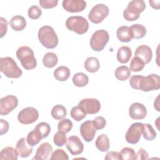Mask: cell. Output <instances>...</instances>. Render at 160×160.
I'll use <instances>...</instances> for the list:
<instances>
[{
    "instance_id": "d6a6232c",
    "label": "cell",
    "mask_w": 160,
    "mask_h": 160,
    "mask_svg": "<svg viewBox=\"0 0 160 160\" xmlns=\"http://www.w3.org/2000/svg\"><path fill=\"white\" fill-rule=\"evenodd\" d=\"M142 134L146 141H152L156 137V132L152 126L148 123L143 124Z\"/></svg>"
},
{
    "instance_id": "4fadbf2b",
    "label": "cell",
    "mask_w": 160,
    "mask_h": 160,
    "mask_svg": "<svg viewBox=\"0 0 160 160\" xmlns=\"http://www.w3.org/2000/svg\"><path fill=\"white\" fill-rule=\"evenodd\" d=\"M66 148L73 156L81 154L84 149V144L76 136H71L68 138L66 142Z\"/></svg>"
},
{
    "instance_id": "52a82bcc",
    "label": "cell",
    "mask_w": 160,
    "mask_h": 160,
    "mask_svg": "<svg viewBox=\"0 0 160 160\" xmlns=\"http://www.w3.org/2000/svg\"><path fill=\"white\" fill-rule=\"evenodd\" d=\"M109 39L108 31L99 29L95 31L90 39V46L95 51H101L105 48Z\"/></svg>"
},
{
    "instance_id": "8992f818",
    "label": "cell",
    "mask_w": 160,
    "mask_h": 160,
    "mask_svg": "<svg viewBox=\"0 0 160 160\" xmlns=\"http://www.w3.org/2000/svg\"><path fill=\"white\" fill-rule=\"evenodd\" d=\"M66 28L76 34L81 35L86 33L89 29L88 20L82 16H70L66 21Z\"/></svg>"
},
{
    "instance_id": "b9f144b4",
    "label": "cell",
    "mask_w": 160,
    "mask_h": 160,
    "mask_svg": "<svg viewBox=\"0 0 160 160\" xmlns=\"http://www.w3.org/2000/svg\"><path fill=\"white\" fill-rule=\"evenodd\" d=\"M92 122V124L96 130H101L103 129L106 125V120L102 116H97Z\"/></svg>"
},
{
    "instance_id": "9c48e42d",
    "label": "cell",
    "mask_w": 160,
    "mask_h": 160,
    "mask_svg": "<svg viewBox=\"0 0 160 160\" xmlns=\"http://www.w3.org/2000/svg\"><path fill=\"white\" fill-rule=\"evenodd\" d=\"M39 118L38 110L33 107L22 109L18 115V121L23 124H29L36 122Z\"/></svg>"
},
{
    "instance_id": "e575fe53",
    "label": "cell",
    "mask_w": 160,
    "mask_h": 160,
    "mask_svg": "<svg viewBox=\"0 0 160 160\" xmlns=\"http://www.w3.org/2000/svg\"><path fill=\"white\" fill-rule=\"evenodd\" d=\"M121 160H134L136 157V152L134 150L129 147L122 148L119 152Z\"/></svg>"
},
{
    "instance_id": "ab89813d",
    "label": "cell",
    "mask_w": 160,
    "mask_h": 160,
    "mask_svg": "<svg viewBox=\"0 0 160 160\" xmlns=\"http://www.w3.org/2000/svg\"><path fill=\"white\" fill-rule=\"evenodd\" d=\"M28 14L29 18L32 19H37L41 16L42 10L38 6L34 5L28 9Z\"/></svg>"
},
{
    "instance_id": "3957f363",
    "label": "cell",
    "mask_w": 160,
    "mask_h": 160,
    "mask_svg": "<svg viewBox=\"0 0 160 160\" xmlns=\"http://www.w3.org/2000/svg\"><path fill=\"white\" fill-rule=\"evenodd\" d=\"M16 56L22 67L26 70L33 69L37 66L34 51L28 46H24L19 48L16 51Z\"/></svg>"
},
{
    "instance_id": "7dc6e473",
    "label": "cell",
    "mask_w": 160,
    "mask_h": 160,
    "mask_svg": "<svg viewBox=\"0 0 160 160\" xmlns=\"http://www.w3.org/2000/svg\"><path fill=\"white\" fill-rule=\"evenodd\" d=\"M104 159L106 160H119L120 159L119 152L117 151H109L106 154Z\"/></svg>"
},
{
    "instance_id": "5bb4252c",
    "label": "cell",
    "mask_w": 160,
    "mask_h": 160,
    "mask_svg": "<svg viewBox=\"0 0 160 160\" xmlns=\"http://www.w3.org/2000/svg\"><path fill=\"white\" fill-rule=\"evenodd\" d=\"M62 5L68 12H79L86 8V2L83 0H64Z\"/></svg>"
},
{
    "instance_id": "8d00e7d4",
    "label": "cell",
    "mask_w": 160,
    "mask_h": 160,
    "mask_svg": "<svg viewBox=\"0 0 160 160\" xmlns=\"http://www.w3.org/2000/svg\"><path fill=\"white\" fill-rule=\"evenodd\" d=\"M144 62L138 57L134 56L130 62V70L133 72L141 71L144 68Z\"/></svg>"
},
{
    "instance_id": "4dcf8cb0",
    "label": "cell",
    "mask_w": 160,
    "mask_h": 160,
    "mask_svg": "<svg viewBox=\"0 0 160 160\" xmlns=\"http://www.w3.org/2000/svg\"><path fill=\"white\" fill-rule=\"evenodd\" d=\"M51 116L56 120H61L64 119L67 114V110L64 106L61 104L55 105L51 109Z\"/></svg>"
},
{
    "instance_id": "d590c367",
    "label": "cell",
    "mask_w": 160,
    "mask_h": 160,
    "mask_svg": "<svg viewBox=\"0 0 160 160\" xmlns=\"http://www.w3.org/2000/svg\"><path fill=\"white\" fill-rule=\"evenodd\" d=\"M73 124L71 120L69 119L65 118L61 120L58 124V131L68 133L69 132L72 128Z\"/></svg>"
},
{
    "instance_id": "4316f807",
    "label": "cell",
    "mask_w": 160,
    "mask_h": 160,
    "mask_svg": "<svg viewBox=\"0 0 160 160\" xmlns=\"http://www.w3.org/2000/svg\"><path fill=\"white\" fill-rule=\"evenodd\" d=\"M130 30L132 33V38L139 39L145 36L146 34V28L140 24H134L129 27Z\"/></svg>"
},
{
    "instance_id": "ba28073f",
    "label": "cell",
    "mask_w": 160,
    "mask_h": 160,
    "mask_svg": "<svg viewBox=\"0 0 160 160\" xmlns=\"http://www.w3.org/2000/svg\"><path fill=\"white\" fill-rule=\"evenodd\" d=\"M109 12V8L104 4H98L94 6L88 14L90 21L94 24L101 22L108 15Z\"/></svg>"
},
{
    "instance_id": "bcb514c9",
    "label": "cell",
    "mask_w": 160,
    "mask_h": 160,
    "mask_svg": "<svg viewBox=\"0 0 160 160\" xmlns=\"http://www.w3.org/2000/svg\"><path fill=\"white\" fill-rule=\"evenodd\" d=\"M9 125L7 121L1 119H0V135L6 134L9 130Z\"/></svg>"
},
{
    "instance_id": "7402d4cb",
    "label": "cell",
    "mask_w": 160,
    "mask_h": 160,
    "mask_svg": "<svg viewBox=\"0 0 160 160\" xmlns=\"http://www.w3.org/2000/svg\"><path fill=\"white\" fill-rule=\"evenodd\" d=\"M9 24L12 29L16 31H22L26 26V21L25 18L20 15H16L11 18L9 21Z\"/></svg>"
},
{
    "instance_id": "d4e9b609",
    "label": "cell",
    "mask_w": 160,
    "mask_h": 160,
    "mask_svg": "<svg viewBox=\"0 0 160 160\" xmlns=\"http://www.w3.org/2000/svg\"><path fill=\"white\" fill-rule=\"evenodd\" d=\"M18 152L16 149L12 147L7 146L3 148L0 152V159L1 160L4 159H13L16 160L18 158Z\"/></svg>"
},
{
    "instance_id": "cb8c5ba5",
    "label": "cell",
    "mask_w": 160,
    "mask_h": 160,
    "mask_svg": "<svg viewBox=\"0 0 160 160\" xmlns=\"http://www.w3.org/2000/svg\"><path fill=\"white\" fill-rule=\"evenodd\" d=\"M70 74V70L68 67L61 66L54 70V77L59 81H65L69 78Z\"/></svg>"
},
{
    "instance_id": "836d02e7",
    "label": "cell",
    "mask_w": 160,
    "mask_h": 160,
    "mask_svg": "<svg viewBox=\"0 0 160 160\" xmlns=\"http://www.w3.org/2000/svg\"><path fill=\"white\" fill-rule=\"evenodd\" d=\"M86 114H87L85 111L79 106H74L70 111L71 116L76 121H80L86 118Z\"/></svg>"
},
{
    "instance_id": "7bdbcfd3",
    "label": "cell",
    "mask_w": 160,
    "mask_h": 160,
    "mask_svg": "<svg viewBox=\"0 0 160 160\" xmlns=\"http://www.w3.org/2000/svg\"><path fill=\"white\" fill-rule=\"evenodd\" d=\"M58 0H39V3L40 6L44 9H50L57 6Z\"/></svg>"
},
{
    "instance_id": "74e56055",
    "label": "cell",
    "mask_w": 160,
    "mask_h": 160,
    "mask_svg": "<svg viewBox=\"0 0 160 160\" xmlns=\"http://www.w3.org/2000/svg\"><path fill=\"white\" fill-rule=\"evenodd\" d=\"M53 142L57 146L62 147L67 142V136L66 135V133L58 131L56 132L53 137Z\"/></svg>"
},
{
    "instance_id": "60d3db41",
    "label": "cell",
    "mask_w": 160,
    "mask_h": 160,
    "mask_svg": "<svg viewBox=\"0 0 160 160\" xmlns=\"http://www.w3.org/2000/svg\"><path fill=\"white\" fill-rule=\"evenodd\" d=\"M50 159L51 160H56V159L68 160L69 157L67 153L63 149H57L52 153Z\"/></svg>"
},
{
    "instance_id": "e0dca14e",
    "label": "cell",
    "mask_w": 160,
    "mask_h": 160,
    "mask_svg": "<svg viewBox=\"0 0 160 160\" xmlns=\"http://www.w3.org/2000/svg\"><path fill=\"white\" fill-rule=\"evenodd\" d=\"M134 56L140 58L146 64L151 61L152 52L149 46L147 45H141L136 48L134 52Z\"/></svg>"
},
{
    "instance_id": "5b68a950",
    "label": "cell",
    "mask_w": 160,
    "mask_h": 160,
    "mask_svg": "<svg viewBox=\"0 0 160 160\" xmlns=\"http://www.w3.org/2000/svg\"><path fill=\"white\" fill-rule=\"evenodd\" d=\"M146 8L143 0H132L128 3L127 8L123 11V18L128 21H134L140 16V13Z\"/></svg>"
},
{
    "instance_id": "7c38bea8",
    "label": "cell",
    "mask_w": 160,
    "mask_h": 160,
    "mask_svg": "<svg viewBox=\"0 0 160 160\" xmlns=\"http://www.w3.org/2000/svg\"><path fill=\"white\" fill-rule=\"evenodd\" d=\"M78 106L81 107L86 114H94L98 113L101 109L99 101L95 98H86L79 102Z\"/></svg>"
},
{
    "instance_id": "f1b7e54d",
    "label": "cell",
    "mask_w": 160,
    "mask_h": 160,
    "mask_svg": "<svg viewBox=\"0 0 160 160\" xmlns=\"http://www.w3.org/2000/svg\"><path fill=\"white\" fill-rule=\"evenodd\" d=\"M58 61L57 55L52 52L46 53L42 58L43 65L48 68H52L54 67Z\"/></svg>"
},
{
    "instance_id": "f546056e",
    "label": "cell",
    "mask_w": 160,
    "mask_h": 160,
    "mask_svg": "<svg viewBox=\"0 0 160 160\" xmlns=\"http://www.w3.org/2000/svg\"><path fill=\"white\" fill-rule=\"evenodd\" d=\"M42 139V137L39 131L34 128L32 131L29 132L27 136L26 141L30 146H34L37 145Z\"/></svg>"
},
{
    "instance_id": "f35d334b",
    "label": "cell",
    "mask_w": 160,
    "mask_h": 160,
    "mask_svg": "<svg viewBox=\"0 0 160 160\" xmlns=\"http://www.w3.org/2000/svg\"><path fill=\"white\" fill-rule=\"evenodd\" d=\"M35 128L39 131L42 137V139L48 137L51 132L50 125L45 122H39L36 126Z\"/></svg>"
},
{
    "instance_id": "83f0119b",
    "label": "cell",
    "mask_w": 160,
    "mask_h": 160,
    "mask_svg": "<svg viewBox=\"0 0 160 160\" xmlns=\"http://www.w3.org/2000/svg\"><path fill=\"white\" fill-rule=\"evenodd\" d=\"M131 70L126 66H121L118 67L114 72V75L116 79L119 81H126L131 76Z\"/></svg>"
},
{
    "instance_id": "30bf717a",
    "label": "cell",
    "mask_w": 160,
    "mask_h": 160,
    "mask_svg": "<svg viewBox=\"0 0 160 160\" xmlns=\"http://www.w3.org/2000/svg\"><path fill=\"white\" fill-rule=\"evenodd\" d=\"M143 124L141 122L132 123L128 128L125 138L126 141L131 144H135L139 142L142 134Z\"/></svg>"
},
{
    "instance_id": "277c9868",
    "label": "cell",
    "mask_w": 160,
    "mask_h": 160,
    "mask_svg": "<svg viewBox=\"0 0 160 160\" xmlns=\"http://www.w3.org/2000/svg\"><path fill=\"white\" fill-rule=\"evenodd\" d=\"M0 71L9 78H19L22 74V70L11 57L0 58Z\"/></svg>"
},
{
    "instance_id": "9a60e30c",
    "label": "cell",
    "mask_w": 160,
    "mask_h": 160,
    "mask_svg": "<svg viewBox=\"0 0 160 160\" xmlns=\"http://www.w3.org/2000/svg\"><path fill=\"white\" fill-rule=\"evenodd\" d=\"M146 108L141 103L134 102L129 107V115L132 119H142L146 116Z\"/></svg>"
},
{
    "instance_id": "ac0fdd59",
    "label": "cell",
    "mask_w": 160,
    "mask_h": 160,
    "mask_svg": "<svg viewBox=\"0 0 160 160\" xmlns=\"http://www.w3.org/2000/svg\"><path fill=\"white\" fill-rule=\"evenodd\" d=\"M52 151V147L49 142L42 143L37 149L33 159L46 160L49 158Z\"/></svg>"
},
{
    "instance_id": "8fae6325",
    "label": "cell",
    "mask_w": 160,
    "mask_h": 160,
    "mask_svg": "<svg viewBox=\"0 0 160 160\" xmlns=\"http://www.w3.org/2000/svg\"><path fill=\"white\" fill-rule=\"evenodd\" d=\"M18 104V99L14 95H8L0 99V114L8 115L14 110Z\"/></svg>"
},
{
    "instance_id": "484cf974",
    "label": "cell",
    "mask_w": 160,
    "mask_h": 160,
    "mask_svg": "<svg viewBox=\"0 0 160 160\" xmlns=\"http://www.w3.org/2000/svg\"><path fill=\"white\" fill-rule=\"evenodd\" d=\"M84 68L89 72H97L100 68V63L98 58L95 57H89L84 62Z\"/></svg>"
},
{
    "instance_id": "2e32d148",
    "label": "cell",
    "mask_w": 160,
    "mask_h": 160,
    "mask_svg": "<svg viewBox=\"0 0 160 160\" xmlns=\"http://www.w3.org/2000/svg\"><path fill=\"white\" fill-rule=\"evenodd\" d=\"M96 130L93 126L92 122L90 120L82 122L80 126V132L82 138L86 142H91L93 140Z\"/></svg>"
},
{
    "instance_id": "f6af8a7d",
    "label": "cell",
    "mask_w": 160,
    "mask_h": 160,
    "mask_svg": "<svg viewBox=\"0 0 160 160\" xmlns=\"http://www.w3.org/2000/svg\"><path fill=\"white\" fill-rule=\"evenodd\" d=\"M148 159H149V155L148 152L143 148H140L138 152L136 154L135 159L146 160Z\"/></svg>"
},
{
    "instance_id": "1f68e13d",
    "label": "cell",
    "mask_w": 160,
    "mask_h": 160,
    "mask_svg": "<svg viewBox=\"0 0 160 160\" xmlns=\"http://www.w3.org/2000/svg\"><path fill=\"white\" fill-rule=\"evenodd\" d=\"M89 82L88 76L83 72H77L72 78L73 84L79 88L84 87L88 84Z\"/></svg>"
},
{
    "instance_id": "c3c4849f",
    "label": "cell",
    "mask_w": 160,
    "mask_h": 160,
    "mask_svg": "<svg viewBox=\"0 0 160 160\" xmlns=\"http://www.w3.org/2000/svg\"><path fill=\"white\" fill-rule=\"evenodd\" d=\"M149 2L151 5V6L154 8V9H159V2L160 1H149Z\"/></svg>"
},
{
    "instance_id": "ffe728a7",
    "label": "cell",
    "mask_w": 160,
    "mask_h": 160,
    "mask_svg": "<svg viewBox=\"0 0 160 160\" xmlns=\"http://www.w3.org/2000/svg\"><path fill=\"white\" fill-rule=\"evenodd\" d=\"M131 56L132 51L131 48L128 46H123L118 49L116 58L120 63L124 64L129 62Z\"/></svg>"
},
{
    "instance_id": "603a6c76",
    "label": "cell",
    "mask_w": 160,
    "mask_h": 160,
    "mask_svg": "<svg viewBox=\"0 0 160 160\" xmlns=\"http://www.w3.org/2000/svg\"><path fill=\"white\" fill-rule=\"evenodd\" d=\"M97 149L101 152H107L109 149V139L106 134H102L99 135L95 142Z\"/></svg>"
},
{
    "instance_id": "6da1fadb",
    "label": "cell",
    "mask_w": 160,
    "mask_h": 160,
    "mask_svg": "<svg viewBox=\"0 0 160 160\" xmlns=\"http://www.w3.org/2000/svg\"><path fill=\"white\" fill-rule=\"evenodd\" d=\"M129 84L133 89L144 92L158 90L160 88V78L155 74H151L147 76L134 75L130 78Z\"/></svg>"
},
{
    "instance_id": "d6986e66",
    "label": "cell",
    "mask_w": 160,
    "mask_h": 160,
    "mask_svg": "<svg viewBox=\"0 0 160 160\" xmlns=\"http://www.w3.org/2000/svg\"><path fill=\"white\" fill-rule=\"evenodd\" d=\"M27 141L25 138H22L19 139L16 145V149L18 154L21 158L28 157L32 152V148L27 144Z\"/></svg>"
},
{
    "instance_id": "44dd1931",
    "label": "cell",
    "mask_w": 160,
    "mask_h": 160,
    "mask_svg": "<svg viewBox=\"0 0 160 160\" xmlns=\"http://www.w3.org/2000/svg\"><path fill=\"white\" fill-rule=\"evenodd\" d=\"M118 39L122 42H130L132 39V33L129 26H122L118 28L116 31Z\"/></svg>"
},
{
    "instance_id": "ee69618b",
    "label": "cell",
    "mask_w": 160,
    "mask_h": 160,
    "mask_svg": "<svg viewBox=\"0 0 160 160\" xmlns=\"http://www.w3.org/2000/svg\"><path fill=\"white\" fill-rule=\"evenodd\" d=\"M8 29V21L7 20L2 18H0V31H1V38H2L7 32Z\"/></svg>"
},
{
    "instance_id": "7a4b0ae2",
    "label": "cell",
    "mask_w": 160,
    "mask_h": 160,
    "mask_svg": "<svg viewBox=\"0 0 160 160\" xmlns=\"http://www.w3.org/2000/svg\"><path fill=\"white\" fill-rule=\"evenodd\" d=\"M38 36L41 44L47 49H54L58 44V37L51 26L41 27L39 29Z\"/></svg>"
}]
</instances>
